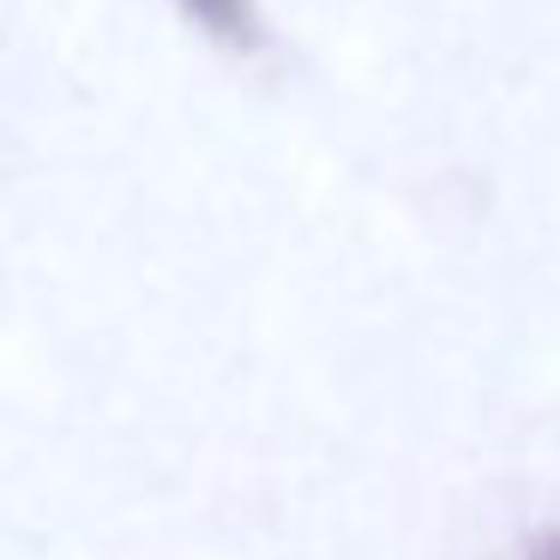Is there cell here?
<instances>
[{"mask_svg": "<svg viewBox=\"0 0 560 560\" xmlns=\"http://www.w3.org/2000/svg\"><path fill=\"white\" fill-rule=\"evenodd\" d=\"M182 7V19L199 31V37H211L218 49H259L266 43V13H259V0H175Z\"/></svg>", "mask_w": 560, "mask_h": 560, "instance_id": "1", "label": "cell"}, {"mask_svg": "<svg viewBox=\"0 0 560 560\" xmlns=\"http://www.w3.org/2000/svg\"><path fill=\"white\" fill-rule=\"evenodd\" d=\"M512 560H560V512L542 524H530V530L518 536V548H512Z\"/></svg>", "mask_w": 560, "mask_h": 560, "instance_id": "2", "label": "cell"}]
</instances>
